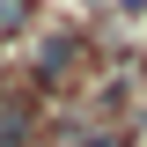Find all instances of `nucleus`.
Segmentation results:
<instances>
[{
    "instance_id": "7ed1b4c3",
    "label": "nucleus",
    "mask_w": 147,
    "mask_h": 147,
    "mask_svg": "<svg viewBox=\"0 0 147 147\" xmlns=\"http://www.w3.org/2000/svg\"><path fill=\"white\" fill-rule=\"evenodd\" d=\"M37 22V0H0V37H22Z\"/></svg>"
},
{
    "instance_id": "f257e3e1",
    "label": "nucleus",
    "mask_w": 147,
    "mask_h": 147,
    "mask_svg": "<svg viewBox=\"0 0 147 147\" xmlns=\"http://www.w3.org/2000/svg\"><path fill=\"white\" fill-rule=\"evenodd\" d=\"M74 59H81V37H74V30H52V37H37V52H30V81L59 88V81L74 74Z\"/></svg>"
},
{
    "instance_id": "f03ea898",
    "label": "nucleus",
    "mask_w": 147,
    "mask_h": 147,
    "mask_svg": "<svg viewBox=\"0 0 147 147\" xmlns=\"http://www.w3.org/2000/svg\"><path fill=\"white\" fill-rule=\"evenodd\" d=\"M30 140H37V103L0 88V147H30Z\"/></svg>"
},
{
    "instance_id": "20e7f679",
    "label": "nucleus",
    "mask_w": 147,
    "mask_h": 147,
    "mask_svg": "<svg viewBox=\"0 0 147 147\" xmlns=\"http://www.w3.org/2000/svg\"><path fill=\"white\" fill-rule=\"evenodd\" d=\"M74 147H110V140H103V132H74Z\"/></svg>"
}]
</instances>
